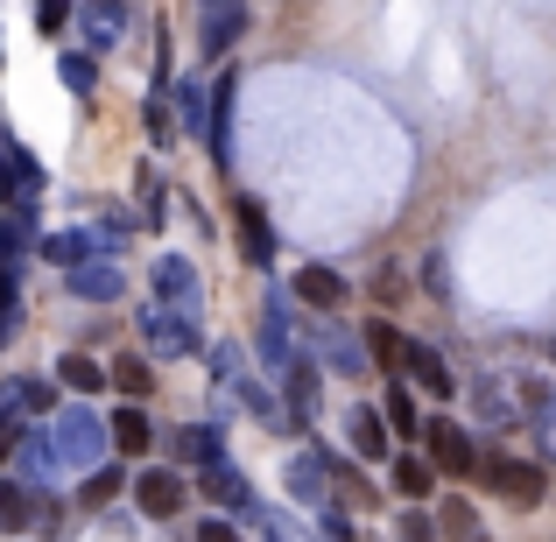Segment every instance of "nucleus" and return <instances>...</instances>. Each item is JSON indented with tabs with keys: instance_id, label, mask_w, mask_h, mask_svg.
<instances>
[{
	"instance_id": "1",
	"label": "nucleus",
	"mask_w": 556,
	"mask_h": 542,
	"mask_svg": "<svg viewBox=\"0 0 556 542\" xmlns=\"http://www.w3.org/2000/svg\"><path fill=\"white\" fill-rule=\"evenodd\" d=\"M42 430H50L64 472H99L106 465V423L92 408H56V423H42Z\"/></svg>"
},
{
	"instance_id": "2",
	"label": "nucleus",
	"mask_w": 556,
	"mask_h": 542,
	"mask_svg": "<svg viewBox=\"0 0 556 542\" xmlns=\"http://www.w3.org/2000/svg\"><path fill=\"white\" fill-rule=\"evenodd\" d=\"M416 437H422V465H430V472H451V479H472V472H479L472 430H458L451 416H430Z\"/></svg>"
},
{
	"instance_id": "3",
	"label": "nucleus",
	"mask_w": 556,
	"mask_h": 542,
	"mask_svg": "<svg viewBox=\"0 0 556 542\" xmlns=\"http://www.w3.org/2000/svg\"><path fill=\"white\" fill-rule=\"evenodd\" d=\"M198 493L218 507V521H232V529H240V521H261V493L232 458H218L212 472H198Z\"/></svg>"
},
{
	"instance_id": "4",
	"label": "nucleus",
	"mask_w": 556,
	"mask_h": 542,
	"mask_svg": "<svg viewBox=\"0 0 556 542\" xmlns=\"http://www.w3.org/2000/svg\"><path fill=\"white\" fill-rule=\"evenodd\" d=\"M479 479H486L501 501H515V507H535V501L549 493L543 465H529V458H501V451H479Z\"/></svg>"
},
{
	"instance_id": "5",
	"label": "nucleus",
	"mask_w": 556,
	"mask_h": 542,
	"mask_svg": "<svg viewBox=\"0 0 556 542\" xmlns=\"http://www.w3.org/2000/svg\"><path fill=\"white\" fill-rule=\"evenodd\" d=\"M141 339H149V353H163V360H190V353H204V331H198V311H141Z\"/></svg>"
},
{
	"instance_id": "6",
	"label": "nucleus",
	"mask_w": 556,
	"mask_h": 542,
	"mask_svg": "<svg viewBox=\"0 0 556 542\" xmlns=\"http://www.w3.org/2000/svg\"><path fill=\"white\" fill-rule=\"evenodd\" d=\"M261 360L275 374L296 360V297L289 289H268V303H261Z\"/></svg>"
},
{
	"instance_id": "7",
	"label": "nucleus",
	"mask_w": 556,
	"mask_h": 542,
	"mask_svg": "<svg viewBox=\"0 0 556 542\" xmlns=\"http://www.w3.org/2000/svg\"><path fill=\"white\" fill-rule=\"evenodd\" d=\"M0 423H8V430H28V423H50V380H36V374H14V380H0Z\"/></svg>"
},
{
	"instance_id": "8",
	"label": "nucleus",
	"mask_w": 556,
	"mask_h": 542,
	"mask_svg": "<svg viewBox=\"0 0 556 542\" xmlns=\"http://www.w3.org/2000/svg\"><path fill=\"white\" fill-rule=\"evenodd\" d=\"M402 374L416 380L422 394H437V402H451V394H465V388H458V374H451V360L437 353V345H422V339H408V345H402Z\"/></svg>"
},
{
	"instance_id": "9",
	"label": "nucleus",
	"mask_w": 556,
	"mask_h": 542,
	"mask_svg": "<svg viewBox=\"0 0 556 542\" xmlns=\"http://www.w3.org/2000/svg\"><path fill=\"white\" fill-rule=\"evenodd\" d=\"M149 289H155V311H198V268L184 254H163L149 268Z\"/></svg>"
},
{
	"instance_id": "10",
	"label": "nucleus",
	"mask_w": 556,
	"mask_h": 542,
	"mask_svg": "<svg viewBox=\"0 0 556 542\" xmlns=\"http://www.w3.org/2000/svg\"><path fill=\"white\" fill-rule=\"evenodd\" d=\"M317 402H325V380H317V366H311V360H289V366H282V416H289V430H296V423H311Z\"/></svg>"
},
{
	"instance_id": "11",
	"label": "nucleus",
	"mask_w": 556,
	"mask_h": 542,
	"mask_svg": "<svg viewBox=\"0 0 556 542\" xmlns=\"http://www.w3.org/2000/svg\"><path fill=\"white\" fill-rule=\"evenodd\" d=\"M0 529H8V535H22V529H56V507H42L36 487L8 479V487H0Z\"/></svg>"
},
{
	"instance_id": "12",
	"label": "nucleus",
	"mask_w": 556,
	"mask_h": 542,
	"mask_svg": "<svg viewBox=\"0 0 556 542\" xmlns=\"http://www.w3.org/2000/svg\"><path fill=\"white\" fill-rule=\"evenodd\" d=\"M184 501H190L184 472H141V479H135V507H141L149 521H169V515H184Z\"/></svg>"
},
{
	"instance_id": "13",
	"label": "nucleus",
	"mask_w": 556,
	"mask_h": 542,
	"mask_svg": "<svg viewBox=\"0 0 556 542\" xmlns=\"http://www.w3.org/2000/svg\"><path fill=\"white\" fill-rule=\"evenodd\" d=\"M71 297L78 303H121L127 297V268L121 261H85V268H71Z\"/></svg>"
},
{
	"instance_id": "14",
	"label": "nucleus",
	"mask_w": 556,
	"mask_h": 542,
	"mask_svg": "<svg viewBox=\"0 0 556 542\" xmlns=\"http://www.w3.org/2000/svg\"><path fill=\"white\" fill-rule=\"evenodd\" d=\"M169 113H177V135H212V85L177 78L169 85Z\"/></svg>"
},
{
	"instance_id": "15",
	"label": "nucleus",
	"mask_w": 556,
	"mask_h": 542,
	"mask_svg": "<svg viewBox=\"0 0 556 542\" xmlns=\"http://www.w3.org/2000/svg\"><path fill=\"white\" fill-rule=\"evenodd\" d=\"M169 451H177V465H198V472H212V465L226 458V430H218V423H184V430L169 437Z\"/></svg>"
},
{
	"instance_id": "16",
	"label": "nucleus",
	"mask_w": 556,
	"mask_h": 542,
	"mask_svg": "<svg viewBox=\"0 0 556 542\" xmlns=\"http://www.w3.org/2000/svg\"><path fill=\"white\" fill-rule=\"evenodd\" d=\"M345 444H353V458H367V465L394 458V437H388V423H380V408H353V416H345Z\"/></svg>"
},
{
	"instance_id": "17",
	"label": "nucleus",
	"mask_w": 556,
	"mask_h": 542,
	"mask_svg": "<svg viewBox=\"0 0 556 542\" xmlns=\"http://www.w3.org/2000/svg\"><path fill=\"white\" fill-rule=\"evenodd\" d=\"M36 254L50 261V268H85V261H106V254H99V232H92V226H78V232H42Z\"/></svg>"
},
{
	"instance_id": "18",
	"label": "nucleus",
	"mask_w": 556,
	"mask_h": 542,
	"mask_svg": "<svg viewBox=\"0 0 556 542\" xmlns=\"http://www.w3.org/2000/svg\"><path fill=\"white\" fill-rule=\"evenodd\" d=\"M232 218H240V254L254 261V268H275V232H268L261 198H240V204H232Z\"/></svg>"
},
{
	"instance_id": "19",
	"label": "nucleus",
	"mask_w": 556,
	"mask_h": 542,
	"mask_svg": "<svg viewBox=\"0 0 556 542\" xmlns=\"http://www.w3.org/2000/svg\"><path fill=\"white\" fill-rule=\"evenodd\" d=\"M289 493H296L303 507H331V465H325V451L289 458Z\"/></svg>"
},
{
	"instance_id": "20",
	"label": "nucleus",
	"mask_w": 556,
	"mask_h": 542,
	"mask_svg": "<svg viewBox=\"0 0 556 542\" xmlns=\"http://www.w3.org/2000/svg\"><path fill=\"white\" fill-rule=\"evenodd\" d=\"M289 297H296V303H311V311H339V303L353 297V282H345L339 268H303Z\"/></svg>"
},
{
	"instance_id": "21",
	"label": "nucleus",
	"mask_w": 556,
	"mask_h": 542,
	"mask_svg": "<svg viewBox=\"0 0 556 542\" xmlns=\"http://www.w3.org/2000/svg\"><path fill=\"white\" fill-rule=\"evenodd\" d=\"M14 458H22V487H56V444H50V430H28L22 444H14Z\"/></svg>"
},
{
	"instance_id": "22",
	"label": "nucleus",
	"mask_w": 556,
	"mask_h": 542,
	"mask_svg": "<svg viewBox=\"0 0 556 542\" xmlns=\"http://www.w3.org/2000/svg\"><path fill=\"white\" fill-rule=\"evenodd\" d=\"M169 85H177V78H169V56H163V64H155V85H149V106H141V127H149V141H163V149L177 141V113H169Z\"/></svg>"
},
{
	"instance_id": "23",
	"label": "nucleus",
	"mask_w": 556,
	"mask_h": 542,
	"mask_svg": "<svg viewBox=\"0 0 556 542\" xmlns=\"http://www.w3.org/2000/svg\"><path fill=\"white\" fill-rule=\"evenodd\" d=\"M106 437H113V451H127V458H149L155 423L141 416V408H113V416H106Z\"/></svg>"
},
{
	"instance_id": "24",
	"label": "nucleus",
	"mask_w": 556,
	"mask_h": 542,
	"mask_svg": "<svg viewBox=\"0 0 556 542\" xmlns=\"http://www.w3.org/2000/svg\"><path fill=\"white\" fill-rule=\"evenodd\" d=\"M78 22H85V56H106L113 42H121V28H127V8H78Z\"/></svg>"
},
{
	"instance_id": "25",
	"label": "nucleus",
	"mask_w": 556,
	"mask_h": 542,
	"mask_svg": "<svg viewBox=\"0 0 556 542\" xmlns=\"http://www.w3.org/2000/svg\"><path fill=\"white\" fill-rule=\"evenodd\" d=\"M106 380H113V388L127 394V408H141V402H149V394H155V366L141 360V353H121V360L106 366Z\"/></svg>"
},
{
	"instance_id": "26",
	"label": "nucleus",
	"mask_w": 556,
	"mask_h": 542,
	"mask_svg": "<svg viewBox=\"0 0 556 542\" xmlns=\"http://www.w3.org/2000/svg\"><path fill=\"white\" fill-rule=\"evenodd\" d=\"M212 163H232V71H218V85H212Z\"/></svg>"
},
{
	"instance_id": "27",
	"label": "nucleus",
	"mask_w": 556,
	"mask_h": 542,
	"mask_svg": "<svg viewBox=\"0 0 556 542\" xmlns=\"http://www.w3.org/2000/svg\"><path fill=\"white\" fill-rule=\"evenodd\" d=\"M317 339H325V366H331L339 380H359V374H367V353H359V339H353V331H339V325H331V331H317Z\"/></svg>"
},
{
	"instance_id": "28",
	"label": "nucleus",
	"mask_w": 556,
	"mask_h": 542,
	"mask_svg": "<svg viewBox=\"0 0 556 542\" xmlns=\"http://www.w3.org/2000/svg\"><path fill=\"white\" fill-rule=\"evenodd\" d=\"M359 331H367V345H359V353H367L374 366H388V374H402V345H408L402 331H394L388 317H367V325H359Z\"/></svg>"
},
{
	"instance_id": "29",
	"label": "nucleus",
	"mask_w": 556,
	"mask_h": 542,
	"mask_svg": "<svg viewBox=\"0 0 556 542\" xmlns=\"http://www.w3.org/2000/svg\"><path fill=\"white\" fill-rule=\"evenodd\" d=\"M56 388H71V394H99V388H106V366H99L92 353H64V360H56Z\"/></svg>"
},
{
	"instance_id": "30",
	"label": "nucleus",
	"mask_w": 556,
	"mask_h": 542,
	"mask_svg": "<svg viewBox=\"0 0 556 542\" xmlns=\"http://www.w3.org/2000/svg\"><path fill=\"white\" fill-rule=\"evenodd\" d=\"M388 479H394V493H408V501H422V493L437 487V472L416 458V451H394V458H388Z\"/></svg>"
},
{
	"instance_id": "31",
	"label": "nucleus",
	"mask_w": 556,
	"mask_h": 542,
	"mask_svg": "<svg viewBox=\"0 0 556 542\" xmlns=\"http://www.w3.org/2000/svg\"><path fill=\"white\" fill-rule=\"evenodd\" d=\"M240 28H247V8H204V50H232L240 42Z\"/></svg>"
},
{
	"instance_id": "32",
	"label": "nucleus",
	"mask_w": 556,
	"mask_h": 542,
	"mask_svg": "<svg viewBox=\"0 0 556 542\" xmlns=\"http://www.w3.org/2000/svg\"><path fill=\"white\" fill-rule=\"evenodd\" d=\"M380 423H388V437H416V430H422V416H416V394H408V388H394V380H388V402H380Z\"/></svg>"
},
{
	"instance_id": "33",
	"label": "nucleus",
	"mask_w": 556,
	"mask_h": 542,
	"mask_svg": "<svg viewBox=\"0 0 556 542\" xmlns=\"http://www.w3.org/2000/svg\"><path fill=\"white\" fill-rule=\"evenodd\" d=\"M325 465H331V487L345 493V507H374V501H380V493L367 487V479L353 472V458H331V444H325Z\"/></svg>"
},
{
	"instance_id": "34",
	"label": "nucleus",
	"mask_w": 556,
	"mask_h": 542,
	"mask_svg": "<svg viewBox=\"0 0 556 542\" xmlns=\"http://www.w3.org/2000/svg\"><path fill=\"white\" fill-rule=\"evenodd\" d=\"M121 493H127V472H121V465H99V472H85L78 501L85 507H106V501H121Z\"/></svg>"
},
{
	"instance_id": "35",
	"label": "nucleus",
	"mask_w": 556,
	"mask_h": 542,
	"mask_svg": "<svg viewBox=\"0 0 556 542\" xmlns=\"http://www.w3.org/2000/svg\"><path fill=\"white\" fill-rule=\"evenodd\" d=\"M472 402H479V423H486V430H515V416H521V408L507 402V394L493 388V380H486V388H472Z\"/></svg>"
},
{
	"instance_id": "36",
	"label": "nucleus",
	"mask_w": 556,
	"mask_h": 542,
	"mask_svg": "<svg viewBox=\"0 0 556 542\" xmlns=\"http://www.w3.org/2000/svg\"><path fill=\"white\" fill-rule=\"evenodd\" d=\"M22 247H36V212H8L0 218V261H14Z\"/></svg>"
},
{
	"instance_id": "37",
	"label": "nucleus",
	"mask_w": 556,
	"mask_h": 542,
	"mask_svg": "<svg viewBox=\"0 0 556 542\" xmlns=\"http://www.w3.org/2000/svg\"><path fill=\"white\" fill-rule=\"evenodd\" d=\"M135 190H141V218H135V226H163V212H169V190H163V177H155V169H141Z\"/></svg>"
},
{
	"instance_id": "38",
	"label": "nucleus",
	"mask_w": 556,
	"mask_h": 542,
	"mask_svg": "<svg viewBox=\"0 0 556 542\" xmlns=\"http://www.w3.org/2000/svg\"><path fill=\"white\" fill-rule=\"evenodd\" d=\"M56 78H64L71 85V92H92V85H99V64H92V56H85V50H64V56H56Z\"/></svg>"
},
{
	"instance_id": "39",
	"label": "nucleus",
	"mask_w": 556,
	"mask_h": 542,
	"mask_svg": "<svg viewBox=\"0 0 556 542\" xmlns=\"http://www.w3.org/2000/svg\"><path fill=\"white\" fill-rule=\"evenodd\" d=\"M0 204H22V149H14V141H0Z\"/></svg>"
},
{
	"instance_id": "40",
	"label": "nucleus",
	"mask_w": 556,
	"mask_h": 542,
	"mask_svg": "<svg viewBox=\"0 0 556 542\" xmlns=\"http://www.w3.org/2000/svg\"><path fill=\"white\" fill-rule=\"evenodd\" d=\"M444 535H458V542H486V529H479V515L465 501H444Z\"/></svg>"
},
{
	"instance_id": "41",
	"label": "nucleus",
	"mask_w": 556,
	"mask_h": 542,
	"mask_svg": "<svg viewBox=\"0 0 556 542\" xmlns=\"http://www.w3.org/2000/svg\"><path fill=\"white\" fill-rule=\"evenodd\" d=\"M204 360H212V388H232V380H240V374H247V360H240V345H212V353H204Z\"/></svg>"
},
{
	"instance_id": "42",
	"label": "nucleus",
	"mask_w": 556,
	"mask_h": 542,
	"mask_svg": "<svg viewBox=\"0 0 556 542\" xmlns=\"http://www.w3.org/2000/svg\"><path fill=\"white\" fill-rule=\"evenodd\" d=\"M261 535H268V542H317L311 529H303V521H289V515H268V507H261Z\"/></svg>"
},
{
	"instance_id": "43",
	"label": "nucleus",
	"mask_w": 556,
	"mask_h": 542,
	"mask_svg": "<svg viewBox=\"0 0 556 542\" xmlns=\"http://www.w3.org/2000/svg\"><path fill=\"white\" fill-rule=\"evenodd\" d=\"M422 289H430V297H437V303H444V297H451V261H444V247H437V254H430V261H422Z\"/></svg>"
},
{
	"instance_id": "44",
	"label": "nucleus",
	"mask_w": 556,
	"mask_h": 542,
	"mask_svg": "<svg viewBox=\"0 0 556 542\" xmlns=\"http://www.w3.org/2000/svg\"><path fill=\"white\" fill-rule=\"evenodd\" d=\"M317 542H359V535H353V521H345L339 507H317Z\"/></svg>"
},
{
	"instance_id": "45",
	"label": "nucleus",
	"mask_w": 556,
	"mask_h": 542,
	"mask_svg": "<svg viewBox=\"0 0 556 542\" xmlns=\"http://www.w3.org/2000/svg\"><path fill=\"white\" fill-rule=\"evenodd\" d=\"M64 22H71V8H64V0H50V8H36V28H42V36H56Z\"/></svg>"
},
{
	"instance_id": "46",
	"label": "nucleus",
	"mask_w": 556,
	"mask_h": 542,
	"mask_svg": "<svg viewBox=\"0 0 556 542\" xmlns=\"http://www.w3.org/2000/svg\"><path fill=\"white\" fill-rule=\"evenodd\" d=\"M198 542H240V529H232V521H198Z\"/></svg>"
},
{
	"instance_id": "47",
	"label": "nucleus",
	"mask_w": 556,
	"mask_h": 542,
	"mask_svg": "<svg viewBox=\"0 0 556 542\" xmlns=\"http://www.w3.org/2000/svg\"><path fill=\"white\" fill-rule=\"evenodd\" d=\"M402 542H437V529H430V515H402Z\"/></svg>"
},
{
	"instance_id": "48",
	"label": "nucleus",
	"mask_w": 556,
	"mask_h": 542,
	"mask_svg": "<svg viewBox=\"0 0 556 542\" xmlns=\"http://www.w3.org/2000/svg\"><path fill=\"white\" fill-rule=\"evenodd\" d=\"M0 311H14V261H0Z\"/></svg>"
}]
</instances>
